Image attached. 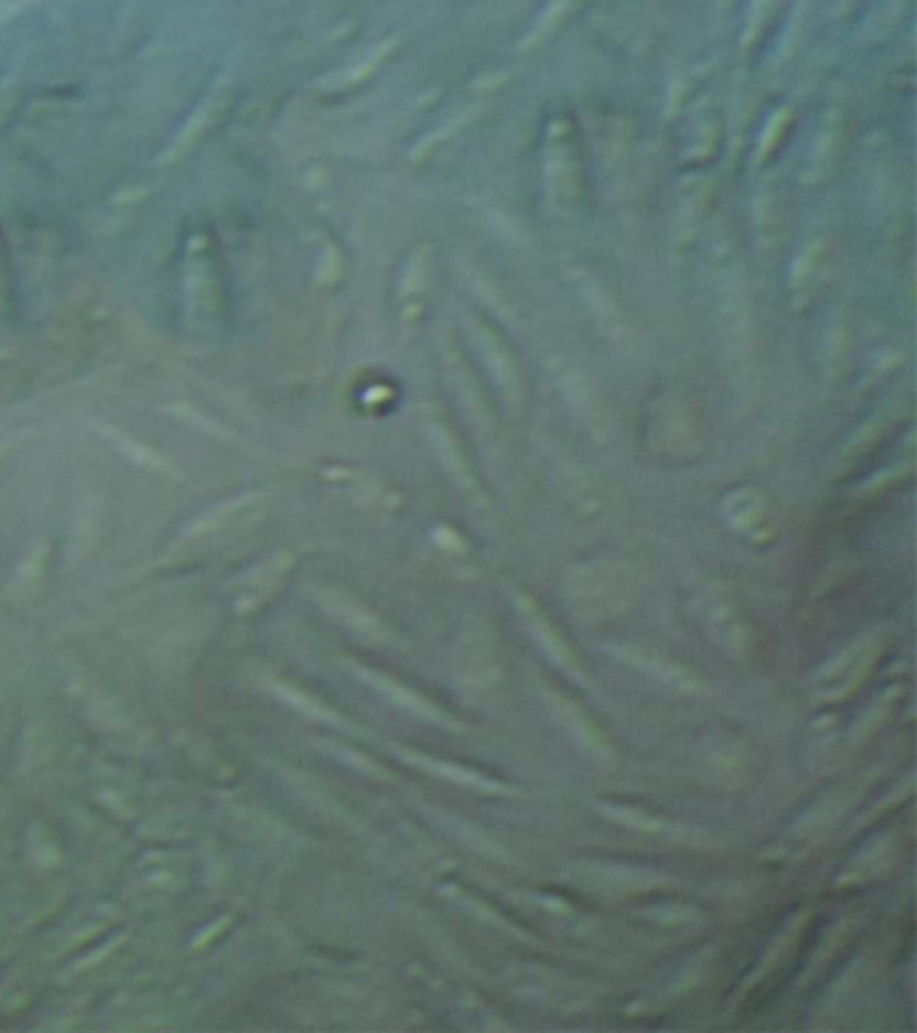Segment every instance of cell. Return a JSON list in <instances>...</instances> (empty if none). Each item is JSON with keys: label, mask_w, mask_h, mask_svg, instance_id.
I'll use <instances>...</instances> for the list:
<instances>
[{"label": "cell", "mask_w": 917, "mask_h": 1033, "mask_svg": "<svg viewBox=\"0 0 917 1033\" xmlns=\"http://www.w3.org/2000/svg\"><path fill=\"white\" fill-rule=\"evenodd\" d=\"M611 654H614L616 659H622L625 665H629V668L651 676L654 681L676 689V692H687V695L705 692V681H702V678H697L692 670H687L683 665L659 657V654L644 652V649H638V646H614Z\"/></svg>", "instance_id": "3"}, {"label": "cell", "mask_w": 917, "mask_h": 1033, "mask_svg": "<svg viewBox=\"0 0 917 1033\" xmlns=\"http://www.w3.org/2000/svg\"><path fill=\"white\" fill-rule=\"evenodd\" d=\"M547 700H549V708H552L554 719L562 724V730H565L579 745H582L586 754L595 756V760H601V762L614 760V749H611V743L605 741L601 727L586 717V711L579 706V702H573L571 697L558 692V689H547Z\"/></svg>", "instance_id": "2"}, {"label": "cell", "mask_w": 917, "mask_h": 1033, "mask_svg": "<svg viewBox=\"0 0 917 1033\" xmlns=\"http://www.w3.org/2000/svg\"><path fill=\"white\" fill-rule=\"evenodd\" d=\"M447 896H455L457 902L463 904V907L471 910V913L476 915V918L485 921V923H490V926H495V928H500V932H504V934H511V937L525 939V943H533V937H530L528 932H522V928H519L515 921H509V918H504V915H500V913H495V910L487 907L485 902H479V899H476L474 894H468V891L455 889V885H452V889H447Z\"/></svg>", "instance_id": "10"}, {"label": "cell", "mask_w": 917, "mask_h": 1033, "mask_svg": "<svg viewBox=\"0 0 917 1033\" xmlns=\"http://www.w3.org/2000/svg\"><path fill=\"white\" fill-rule=\"evenodd\" d=\"M356 674H358L360 678H364V681L369 684V687H375L377 692L388 697L390 702H396V706H401L403 711L414 713V717H420V719L433 721V724H439V727H450V730H461V721L452 719L450 713L444 711L442 706H436V702H433V700H428L425 695H420V692H414V689H409L407 684L396 681V678H390V676H385V674H377V670L364 668V665H356Z\"/></svg>", "instance_id": "4"}, {"label": "cell", "mask_w": 917, "mask_h": 1033, "mask_svg": "<svg viewBox=\"0 0 917 1033\" xmlns=\"http://www.w3.org/2000/svg\"><path fill=\"white\" fill-rule=\"evenodd\" d=\"M515 606H517V614H519V620H522L525 630L533 635V641L538 646H541V652L547 654V657L552 659L558 668L565 670V674L579 678V681H586V676L582 670V663H579L573 646L568 644L565 635H562L558 630V625H554V622L549 620L547 614H543L541 606H538L533 598L522 595V592H515Z\"/></svg>", "instance_id": "1"}, {"label": "cell", "mask_w": 917, "mask_h": 1033, "mask_svg": "<svg viewBox=\"0 0 917 1033\" xmlns=\"http://www.w3.org/2000/svg\"><path fill=\"white\" fill-rule=\"evenodd\" d=\"M807 918H810V913H799L797 918H794L791 923H788V926L784 928V934H780V937L775 939L773 947H769V950H767V956L762 958V964L756 966V971H754V975H751L748 980L743 982V988H740V996H743L745 990H748V988H754L756 982L762 980V977H767L769 971L775 969V966H778L780 961H784V956H786V953L791 950V945L797 943V939H799V934H802V926H805V921H807Z\"/></svg>", "instance_id": "8"}, {"label": "cell", "mask_w": 917, "mask_h": 1033, "mask_svg": "<svg viewBox=\"0 0 917 1033\" xmlns=\"http://www.w3.org/2000/svg\"><path fill=\"white\" fill-rule=\"evenodd\" d=\"M396 751H399L401 760L412 764V767L425 770V773L436 775V778L452 781V784H457V786H471V788H476V792H485V794H515L517 792L515 786L504 784V781H495L490 778V775L479 773V770L466 767V764L439 760V756L423 754V751H414V749H403V745H399Z\"/></svg>", "instance_id": "6"}, {"label": "cell", "mask_w": 917, "mask_h": 1033, "mask_svg": "<svg viewBox=\"0 0 917 1033\" xmlns=\"http://www.w3.org/2000/svg\"><path fill=\"white\" fill-rule=\"evenodd\" d=\"M278 692L283 695L289 702H293V706H296V708H302L304 713H310V717H315V719H321V721H332V724H342V719L336 717L334 711H328L326 706H321V702L313 700V697L296 692V689H291V687H278Z\"/></svg>", "instance_id": "11"}, {"label": "cell", "mask_w": 917, "mask_h": 1033, "mask_svg": "<svg viewBox=\"0 0 917 1033\" xmlns=\"http://www.w3.org/2000/svg\"><path fill=\"white\" fill-rule=\"evenodd\" d=\"M877 641H864V644H855L848 652H842L834 663H829L818 674V695L823 700H837V697L845 695L864 678L870 663L877 657Z\"/></svg>", "instance_id": "5"}, {"label": "cell", "mask_w": 917, "mask_h": 1033, "mask_svg": "<svg viewBox=\"0 0 917 1033\" xmlns=\"http://www.w3.org/2000/svg\"><path fill=\"white\" fill-rule=\"evenodd\" d=\"M601 810L605 816H611V821L625 824L629 829L638 831H649V835H665V837H681L683 829L672 827L670 821L665 818L649 816L646 810H635V808H625V805H601Z\"/></svg>", "instance_id": "9"}, {"label": "cell", "mask_w": 917, "mask_h": 1033, "mask_svg": "<svg viewBox=\"0 0 917 1033\" xmlns=\"http://www.w3.org/2000/svg\"><path fill=\"white\" fill-rule=\"evenodd\" d=\"M321 598H323V606L332 611L336 620L345 622V625L350 627L353 633L360 635V638H366V641H369V644L393 646L396 641H399L393 633H390V627H388V625H382V622L377 620V616L371 614V611H366L364 606H358L356 601H350V598H345V595H342V592L328 590V592H323Z\"/></svg>", "instance_id": "7"}]
</instances>
